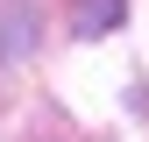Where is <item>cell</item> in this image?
Here are the masks:
<instances>
[]
</instances>
